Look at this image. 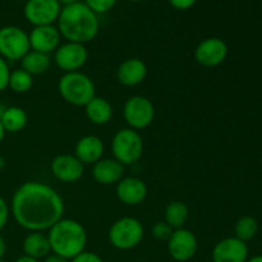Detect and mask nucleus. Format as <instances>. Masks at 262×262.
I'll return each instance as SVG.
<instances>
[{"instance_id": "14", "label": "nucleus", "mask_w": 262, "mask_h": 262, "mask_svg": "<svg viewBox=\"0 0 262 262\" xmlns=\"http://www.w3.org/2000/svg\"><path fill=\"white\" fill-rule=\"evenodd\" d=\"M250 250L247 243L235 237L219 241L211 252L212 262H247Z\"/></svg>"}, {"instance_id": "38", "label": "nucleus", "mask_w": 262, "mask_h": 262, "mask_svg": "<svg viewBox=\"0 0 262 262\" xmlns=\"http://www.w3.org/2000/svg\"><path fill=\"white\" fill-rule=\"evenodd\" d=\"M5 166H7V160H5L4 156L0 155V173H2V171L4 170Z\"/></svg>"}, {"instance_id": "15", "label": "nucleus", "mask_w": 262, "mask_h": 262, "mask_svg": "<svg viewBox=\"0 0 262 262\" xmlns=\"http://www.w3.org/2000/svg\"><path fill=\"white\" fill-rule=\"evenodd\" d=\"M28 38H30L31 50L48 55H50V53H55L61 42V35L55 25L33 27L28 33Z\"/></svg>"}, {"instance_id": "5", "label": "nucleus", "mask_w": 262, "mask_h": 262, "mask_svg": "<svg viewBox=\"0 0 262 262\" xmlns=\"http://www.w3.org/2000/svg\"><path fill=\"white\" fill-rule=\"evenodd\" d=\"M107 237L110 245L114 248L129 251L141 245L145 237V228L137 217L124 216L113 223Z\"/></svg>"}, {"instance_id": "11", "label": "nucleus", "mask_w": 262, "mask_h": 262, "mask_svg": "<svg viewBox=\"0 0 262 262\" xmlns=\"http://www.w3.org/2000/svg\"><path fill=\"white\" fill-rule=\"evenodd\" d=\"M166 243L169 256L177 262L191 261L199 250V239L196 234L187 228L174 230Z\"/></svg>"}, {"instance_id": "18", "label": "nucleus", "mask_w": 262, "mask_h": 262, "mask_svg": "<svg viewBox=\"0 0 262 262\" xmlns=\"http://www.w3.org/2000/svg\"><path fill=\"white\" fill-rule=\"evenodd\" d=\"M147 77V66L140 58H128L119 64L117 79L125 87H135L142 83Z\"/></svg>"}, {"instance_id": "42", "label": "nucleus", "mask_w": 262, "mask_h": 262, "mask_svg": "<svg viewBox=\"0 0 262 262\" xmlns=\"http://www.w3.org/2000/svg\"><path fill=\"white\" fill-rule=\"evenodd\" d=\"M0 262H5V261L4 260H0Z\"/></svg>"}, {"instance_id": "22", "label": "nucleus", "mask_w": 262, "mask_h": 262, "mask_svg": "<svg viewBox=\"0 0 262 262\" xmlns=\"http://www.w3.org/2000/svg\"><path fill=\"white\" fill-rule=\"evenodd\" d=\"M51 66V59L48 54L30 50L20 59V68L30 73L31 76H41L49 71Z\"/></svg>"}, {"instance_id": "2", "label": "nucleus", "mask_w": 262, "mask_h": 262, "mask_svg": "<svg viewBox=\"0 0 262 262\" xmlns=\"http://www.w3.org/2000/svg\"><path fill=\"white\" fill-rule=\"evenodd\" d=\"M56 23L61 38L83 45L91 42L100 31L99 15L83 2L61 8Z\"/></svg>"}, {"instance_id": "41", "label": "nucleus", "mask_w": 262, "mask_h": 262, "mask_svg": "<svg viewBox=\"0 0 262 262\" xmlns=\"http://www.w3.org/2000/svg\"><path fill=\"white\" fill-rule=\"evenodd\" d=\"M14 2H26V0H14Z\"/></svg>"}, {"instance_id": "33", "label": "nucleus", "mask_w": 262, "mask_h": 262, "mask_svg": "<svg viewBox=\"0 0 262 262\" xmlns=\"http://www.w3.org/2000/svg\"><path fill=\"white\" fill-rule=\"evenodd\" d=\"M43 262H71V261L61 257V256L55 255V253H50V255L46 256V257L43 258Z\"/></svg>"}, {"instance_id": "3", "label": "nucleus", "mask_w": 262, "mask_h": 262, "mask_svg": "<svg viewBox=\"0 0 262 262\" xmlns=\"http://www.w3.org/2000/svg\"><path fill=\"white\" fill-rule=\"evenodd\" d=\"M51 253L71 261L86 250L87 232L83 225L74 219H61L48 230Z\"/></svg>"}, {"instance_id": "17", "label": "nucleus", "mask_w": 262, "mask_h": 262, "mask_svg": "<svg viewBox=\"0 0 262 262\" xmlns=\"http://www.w3.org/2000/svg\"><path fill=\"white\" fill-rule=\"evenodd\" d=\"M105 152L104 141L95 135H86L77 141L74 146V156L83 165H94L101 160Z\"/></svg>"}, {"instance_id": "9", "label": "nucleus", "mask_w": 262, "mask_h": 262, "mask_svg": "<svg viewBox=\"0 0 262 262\" xmlns=\"http://www.w3.org/2000/svg\"><path fill=\"white\" fill-rule=\"evenodd\" d=\"M61 8L58 0H26L23 15L33 27L50 26L58 22Z\"/></svg>"}, {"instance_id": "24", "label": "nucleus", "mask_w": 262, "mask_h": 262, "mask_svg": "<svg viewBox=\"0 0 262 262\" xmlns=\"http://www.w3.org/2000/svg\"><path fill=\"white\" fill-rule=\"evenodd\" d=\"M189 217V209L183 201H171L166 205L164 211V222L174 230L184 228Z\"/></svg>"}, {"instance_id": "26", "label": "nucleus", "mask_w": 262, "mask_h": 262, "mask_svg": "<svg viewBox=\"0 0 262 262\" xmlns=\"http://www.w3.org/2000/svg\"><path fill=\"white\" fill-rule=\"evenodd\" d=\"M33 86V76L23 71L22 68L14 69L10 72L9 84L8 89L12 90L15 94H26L30 91Z\"/></svg>"}, {"instance_id": "10", "label": "nucleus", "mask_w": 262, "mask_h": 262, "mask_svg": "<svg viewBox=\"0 0 262 262\" xmlns=\"http://www.w3.org/2000/svg\"><path fill=\"white\" fill-rule=\"evenodd\" d=\"M89 60V50L86 45L77 42L60 43L54 53V61L64 73L79 72Z\"/></svg>"}, {"instance_id": "39", "label": "nucleus", "mask_w": 262, "mask_h": 262, "mask_svg": "<svg viewBox=\"0 0 262 262\" xmlns=\"http://www.w3.org/2000/svg\"><path fill=\"white\" fill-rule=\"evenodd\" d=\"M247 262H262V255H257L253 256V257L248 258Z\"/></svg>"}, {"instance_id": "25", "label": "nucleus", "mask_w": 262, "mask_h": 262, "mask_svg": "<svg viewBox=\"0 0 262 262\" xmlns=\"http://www.w3.org/2000/svg\"><path fill=\"white\" fill-rule=\"evenodd\" d=\"M258 233V223L255 217L246 216L239 217L234 224V237L243 242H250L257 235Z\"/></svg>"}, {"instance_id": "30", "label": "nucleus", "mask_w": 262, "mask_h": 262, "mask_svg": "<svg viewBox=\"0 0 262 262\" xmlns=\"http://www.w3.org/2000/svg\"><path fill=\"white\" fill-rule=\"evenodd\" d=\"M71 262H104V261H102V258L100 257L97 253L84 250L83 252H81L79 255H77L76 257L72 258Z\"/></svg>"}, {"instance_id": "31", "label": "nucleus", "mask_w": 262, "mask_h": 262, "mask_svg": "<svg viewBox=\"0 0 262 262\" xmlns=\"http://www.w3.org/2000/svg\"><path fill=\"white\" fill-rule=\"evenodd\" d=\"M10 215V207L7 204L4 199L0 196V232L5 228V225L8 224V220H9Z\"/></svg>"}, {"instance_id": "23", "label": "nucleus", "mask_w": 262, "mask_h": 262, "mask_svg": "<svg viewBox=\"0 0 262 262\" xmlns=\"http://www.w3.org/2000/svg\"><path fill=\"white\" fill-rule=\"evenodd\" d=\"M3 127L7 133H17L25 129L28 123V115L25 109L19 106H7L0 117Z\"/></svg>"}, {"instance_id": "28", "label": "nucleus", "mask_w": 262, "mask_h": 262, "mask_svg": "<svg viewBox=\"0 0 262 262\" xmlns=\"http://www.w3.org/2000/svg\"><path fill=\"white\" fill-rule=\"evenodd\" d=\"M174 229L170 225L166 224L165 222H158L151 228V234L155 239L161 241V242H168L169 238L173 234Z\"/></svg>"}, {"instance_id": "27", "label": "nucleus", "mask_w": 262, "mask_h": 262, "mask_svg": "<svg viewBox=\"0 0 262 262\" xmlns=\"http://www.w3.org/2000/svg\"><path fill=\"white\" fill-rule=\"evenodd\" d=\"M84 4L97 15L106 14L117 5L118 0H83Z\"/></svg>"}, {"instance_id": "40", "label": "nucleus", "mask_w": 262, "mask_h": 262, "mask_svg": "<svg viewBox=\"0 0 262 262\" xmlns=\"http://www.w3.org/2000/svg\"><path fill=\"white\" fill-rule=\"evenodd\" d=\"M127 2H130V3H140V2H143V0H127Z\"/></svg>"}, {"instance_id": "4", "label": "nucleus", "mask_w": 262, "mask_h": 262, "mask_svg": "<svg viewBox=\"0 0 262 262\" xmlns=\"http://www.w3.org/2000/svg\"><path fill=\"white\" fill-rule=\"evenodd\" d=\"M58 91L61 99L73 106L84 107L96 96L94 81L82 72L64 73L59 79Z\"/></svg>"}, {"instance_id": "37", "label": "nucleus", "mask_w": 262, "mask_h": 262, "mask_svg": "<svg viewBox=\"0 0 262 262\" xmlns=\"http://www.w3.org/2000/svg\"><path fill=\"white\" fill-rule=\"evenodd\" d=\"M5 135H7V132H5L4 127H3L2 122H0V145H2V142H3V141H4Z\"/></svg>"}, {"instance_id": "21", "label": "nucleus", "mask_w": 262, "mask_h": 262, "mask_svg": "<svg viewBox=\"0 0 262 262\" xmlns=\"http://www.w3.org/2000/svg\"><path fill=\"white\" fill-rule=\"evenodd\" d=\"M84 114L92 124L105 125L112 120L113 106L105 97L95 96L84 106Z\"/></svg>"}, {"instance_id": "19", "label": "nucleus", "mask_w": 262, "mask_h": 262, "mask_svg": "<svg viewBox=\"0 0 262 262\" xmlns=\"http://www.w3.org/2000/svg\"><path fill=\"white\" fill-rule=\"evenodd\" d=\"M92 178L102 186H113L124 178V166L114 158H102L92 165Z\"/></svg>"}, {"instance_id": "34", "label": "nucleus", "mask_w": 262, "mask_h": 262, "mask_svg": "<svg viewBox=\"0 0 262 262\" xmlns=\"http://www.w3.org/2000/svg\"><path fill=\"white\" fill-rule=\"evenodd\" d=\"M5 251H7V245H5L4 238L0 235V260H3V257H4Z\"/></svg>"}, {"instance_id": "32", "label": "nucleus", "mask_w": 262, "mask_h": 262, "mask_svg": "<svg viewBox=\"0 0 262 262\" xmlns=\"http://www.w3.org/2000/svg\"><path fill=\"white\" fill-rule=\"evenodd\" d=\"M168 3L176 10L184 12V10H188L191 8H193L196 5L197 0H168Z\"/></svg>"}, {"instance_id": "20", "label": "nucleus", "mask_w": 262, "mask_h": 262, "mask_svg": "<svg viewBox=\"0 0 262 262\" xmlns=\"http://www.w3.org/2000/svg\"><path fill=\"white\" fill-rule=\"evenodd\" d=\"M22 250L26 256H30L36 260H43L51 253L48 234L43 232H30V234L26 235L23 239Z\"/></svg>"}, {"instance_id": "7", "label": "nucleus", "mask_w": 262, "mask_h": 262, "mask_svg": "<svg viewBox=\"0 0 262 262\" xmlns=\"http://www.w3.org/2000/svg\"><path fill=\"white\" fill-rule=\"evenodd\" d=\"M123 118L130 129H146L155 119V106L148 97L135 95L124 102Z\"/></svg>"}, {"instance_id": "12", "label": "nucleus", "mask_w": 262, "mask_h": 262, "mask_svg": "<svg viewBox=\"0 0 262 262\" xmlns=\"http://www.w3.org/2000/svg\"><path fill=\"white\" fill-rule=\"evenodd\" d=\"M228 51V45L223 38L207 37L194 49V59L205 68H215L224 63Z\"/></svg>"}, {"instance_id": "16", "label": "nucleus", "mask_w": 262, "mask_h": 262, "mask_svg": "<svg viewBox=\"0 0 262 262\" xmlns=\"http://www.w3.org/2000/svg\"><path fill=\"white\" fill-rule=\"evenodd\" d=\"M147 186L138 177H124L117 183L115 193L118 200L127 206L141 205L147 197Z\"/></svg>"}, {"instance_id": "35", "label": "nucleus", "mask_w": 262, "mask_h": 262, "mask_svg": "<svg viewBox=\"0 0 262 262\" xmlns=\"http://www.w3.org/2000/svg\"><path fill=\"white\" fill-rule=\"evenodd\" d=\"M14 262H40V260H36V258L30 257V256L23 255V256H20V257H18Z\"/></svg>"}, {"instance_id": "8", "label": "nucleus", "mask_w": 262, "mask_h": 262, "mask_svg": "<svg viewBox=\"0 0 262 262\" xmlns=\"http://www.w3.org/2000/svg\"><path fill=\"white\" fill-rule=\"evenodd\" d=\"M31 50L28 33L18 26L0 28V56L7 61H20Z\"/></svg>"}, {"instance_id": "13", "label": "nucleus", "mask_w": 262, "mask_h": 262, "mask_svg": "<svg viewBox=\"0 0 262 262\" xmlns=\"http://www.w3.org/2000/svg\"><path fill=\"white\" fill-rule=\"evenodd\" d=\"M50 170L56 181L63 183H76L83 177L84 165L74 155L60 154L50 163Z\"/></svg>"}, {"instance_id": "36", "label": "nucleus", "mask_w": 262, "mask_h": 262, "mask_svg": "<svg viewBox=\"0 0 262 262\" xmlns=\"http://www.w3.org/2000/svg\"><path fill=\"white\" fill-rule=\"evenodd\" d=\"M60 3L61 7H67V5H72V4H77V3H81L83 0H58Z\"/></svg>"}, {"instance_id": "6", "label": "nucleus", "mask_w": 262, "mask_h": 262, "mask_svg": "<svg viewBox=\"0 0 262 262\" xmlns=\"http://www.w3.org/2000/svg\"><path fill=\"white\" fill-rule=\"evenodd\" d=\"M112 152L123 166L137 163L143 154V140L140 133L130 128H122L112 140Z\"/></svg>"}, {"instance_id": "29", "label": "nucleus", "mask_w": 262, "mask_h": 262, "mask_svg": "<svg viewBox=\"0 0 262 262\" xmlns=\"http://www.w3.org/2000/svg\"><path fill=\"white\" fill-rule=\"evenodd\" d=\"M10 69L8 66V61L0 56V92L5 91L9 84V77H10Z\"/></svg>"}, {"instance_id": "1", "label": "nucleus", "mask_w": 262, "mask_h": 262, "mask_svg": "<svg viewBox=\"0 0 262 262\" xmlns=\"http://www.w3.org/2000/svg\"><path fill=\"white\" fill-rule=\"evenodd\" d=\"M10 214L28 232H46L63 219L66 205L60 194L42 182H26L10 201Z\"/></svg>"}]
</instances>
